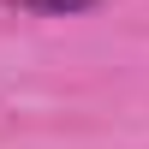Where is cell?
<instances>
[{"label":"cell","instance_id":"1","mask_svg":"<svg viewBox=\"0 0 149 149\" xmlns=\"http://www.w3.org/2000/svg\"><path fill=\"white\" fill-rule=\"evenodd\" d=\"M6 6L36 12V18H78V12H95V6H107V0H6Z\"/></svg>","mask_w":149,"mask_h":149}]
</instances>
